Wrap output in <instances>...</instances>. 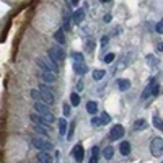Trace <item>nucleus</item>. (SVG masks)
I'll return each mask as SVG.
<instances>
[{
    "mask_svg": "<svg viewBox=\"0 0 163 163\" xmlns=\"http://www.w3.org/2000/svg\"><path fill=\"white\" fill-rule=\"evenodd\" d=\"M34 109H36V113L41 116L42 119H44V122L46 124H51V122H54L55 119L54 116L51 114V111L49 108H47V105L46 103H42V101H39V103H34Z\"/></svg>",
    "mask_w": 163,
    "mask_h": 163,
    "instance_id": "obj_1",
    "label": "nucleus"
},
{
    "mask_svg": "<svg viewBox=\"0 0 163 163\" xmlns=\"http://www.w3.org/2000/svg\"><path fill=\"white\" fill-rule=\"evenodd\" d=\"M33 145L39 149V152H49L51 149H52V144H51L49 140H46L44 137H33Z\"/></svg>",
    "mask_w": 163,
    "mask_h": 163,
    "instance_id": "obj_2",
    "label": "nucleus"
},
{
    "mask_svg": "<svg viewBox=\"0 0 163 163\" xmlns=\"http://www.w3.org/2000/svg\"><path fill=\"white\" fill-rule=\"evenodd\" d=\"M49 57L52 59L54 62H61L65 59V52H64V49L61 46H55L52 49H49Z\"/></svg>",
    "mask_w": 163,
    "mask_h": 163,
    "instance_id": "obj_3",
    "label": "nucleus"
},
{
    "mask_svg": "<svg viewBox=\"0 0 163 163\" xmlns=\"http://www.w3.org/2000/svg\"><path fill=\"white\" fill-rule=\"evenodd\" d=\"M41 95H42V103H46L47 106L49 105H52L54 103V93H52V90L49 88V86H44V85H41Z\"/></svg>",
    "mask_w": 163,
    "mask_h": 163,
    "instance_id": "obj_4",
    "label": "nucleus"
},
{
    "mask_svg": "<svg viewBox=\"0 0 163 163\" xmlns=\"http://www.w3.org/2000/svg\"><path fill=\"white\" fill-rule=\"evenodd\" d=\"M150 149H152V155L153 157H160L163 153V140L160 137H155L150 144Z\"/></svg>",
    "mask_w": 163,
    "mask_h": 163,
    "instance_id": "obj_5",
    "label": "nucleus"
},
{
    "mask_svg": "<svg viewBox=\"0 0 163 163\" xmlns=\"http://www.w3.org/2000/svg\"><path fill=\"white\" fill-rule=\"evenodd\" d=\"M121 136H124V127H122L121 124L114 126L113 129H111V132H109L111 140H119V139H121Z\"/></svg>",
    "mask_w": 163,
    "mask_h": 163,
    "instance_id": "obj_6",
    "label": "nucleus"
},
{
    "mask_svg": "<svg viewBox=\"0 0 163 163\" xmlns=\"http://www.w3.org/2000/svg\"><path fill=\"white\" fill-rule=\"evenodd\" d=\"M83 155H85V152H83V147L82 145H75L74 147V157L77 161H82L83 160Z\"/></svg>",
    "mask_w": 163,
    "mask_h": 163,
    "instance_id": "obj_7",
    "label": "nucleus"
},
{
    "mask_svg": "<svg viewBox=\"0 0 163 163\" xmlns=\"http://www.w3.org/2000/svg\"><path fill=\"white\" fill-rule=\"evenodd\" d=\"M74 70H75V74H78V75H83V74H86V65L83 62H77V64H74Z\"/></svg>",
    "mask_w": 163,
    "mask_h": 163,
    "instance_id": "obj_8",
    "label": "nucleus"
},
{
    "mask_svg": "<svg viewBox=\"0 0 163 163\" xmlns=\"http://www.w3.org/2000/svg\"><path fill=\"white\" fill-rule=\"evenodd\" d=\"M118 88L121 90V91L129 90L130 88V82L127 80V78H119V80H118Z\"/></svg>",
    "mask_w": 163,
    "mask_h": 163,
    "instance_id": "obj_9",
    "label": "nucleus"
},
{
    "mask_svg": "<svg viewBox=\"0 0 163 163\" xmlns=\"http://www.w3.org/2000/svg\"><path fill=\"white\" fill-rule=\"evenodd\" d=\"M36 158H38L39 163H51V160H52V158H51V155L47 153V152H39Z\"/></svg>",
    "mask_w": 163,
    "mask_h": 163,
    "instance_id": "obj_10",
    "label": "nucleus"
},
{
    "mask_svg": "<svg viewBox=\"0 0 163 163\" xmlns=\"http://www.w3.org/2000/svg\"><path fill=\"white\" fill-rule=\"evenodd\" d=\"M41 78L46 83H52V82H55V74H52V72H42L41 74Z\"/></svg>",
    "mask_w": 163,
    "mask_h": 163,
    "instance_id": "obj_11",
    "label": "nucleus"
},
{
    "mask_svg": "<svg viewBox=\"0 0 163 163\" xmlns=\"http://www.w3.org/2000/svg\"><path fill=\"white\" fill-rule=\"evenodd\" d=\"M54 39L57 41V44H65V36H64V31L62 30H59V31H55V34H54Z\"/></svg>",
    "mask_w": 163,
    "mask_h": 163,
    "instance_id": "obj_12",
    "label": "nucleus"
},
{
    "mask_svg": "<svg viewBox=\"0 0 163 163\" xmlns=\"http://www.w3.org/2000/svg\"><path fill=\"white\" fill-rule=\"evenodd\" d=\"M34 130H36L38 134H41V137H42V136H47V132H49V127H47L46 124H42V126H34Z\"/></svg>",
    "mask_w": 163,
    "mask_h": 163,
    "instance_id": "obj_13",
    "label": "nucleus"
},
{
    "mask_svg": "<svg viewBox=\"0 0 163 163\" xmlns=\"http://www.w3.org/2000/svg\"><path fill=\"white\" fill-rule=\"evenodd\" d=\"M86 111H88L90 114H95L98 111V105L95 101H88V103H86Z\"/></svg>",
    "mask_w": 163,
    "mask_h": 163,
    "instance_id": "obj_14",
    "label": "nucleus"
},
{
    "mask_svg": "<svg viewBox=\"0 0 163 163\" xmlns=\"http://www.w3.org/2000/svg\"><path fill=\"white\" fill-rule=\"evenodd\" d=\"M83 17H85V13H83V10H77V11H75V13H74V21L77 23V25H78V23H82V21H83Z\"/></svg>",
    "mask_w": 163,
    "mask_h": 163,
    "instance_id": "obj_15",
    "label": "nucleus"
},
{
    "mask_svg": "<svg viewBox=\"0 0 163 163\" xmlns=\"http://www.w3.org/2000/svg\"><path fill=\"white\" fill-rule=\"evenodd\" d=\"M119 150H121L122 155H129L130 153V144L129 142H122L121 147H119Z\"/></svg>",
    "mask_w": 163,
    "mask_h": 163,
    "instance_id": "obj_16",
    "label": "nucleus"
},
{
    "mask_svg": "<svg viewBox=\"0 0 163 163\" xmlns=\"http://www.w3.org/2000/svg\"><path fill=\"white\" fill-rule=\"evenodd\" d=\"M113 153H114V150H113V147H106V149H103V157L106 158V160H109V158H113Z\"/></svg>",
    "mask_w": 163,
    "mask_h": 163,
    "instance_id": "obj_17",
    "label": "nucleus"
},
{
    "mask_svg": "<svg viewBox=\"0 0 163 163\" xmlns=\"http://www.w3.org/2000/svg\"><path fill=\"white\" fill-rule=\"evenodd\" d=\"M30 95H31L33 100H36V103H39V100L42 101V95H41V91H39V90H31Z\"/></svg>",
    "mask_w": 163,
    "mask_h": 163,
    "instance_id": "obj_18",
    "label": "nucleus"
},
{
    "mask_svg": "<svg viewBox=\"0 0 163 163\" xmlns=\"http://www.w3.org/2000/svg\"><path fill=\"white\" fill-rule=\"evenodd\" d=\"M145 127H147V121H145V119H139L136 124H134V129H136V130H142V129H145Z\"/></svg>",
    "mask_w": 163,
    "mask_h": 163,
    "instance_id": "obj_19",
    "label": "nucleus"
},
{
    "mask_svg": "<svg viewBox=\"0 0 163 163\" xmlns=\"http://www.w3.org/2000/svg\"><path fill=\"white\" fill-rule=\"evenodd\" d=\"M57 122H59V132L64 136V134H65V129H67V121L62 118V119H59Z\"/></svg>",
    "mask_w": 163,
    "mask_h": 163,
    "instance_id": "obj_20",
    "label": "nucleus"
},
{
    "mask_svg": "<svg viewBox=\"0 0 163 163\" xmlns=\"http://www.w3.org/2000/svg\"><path fill=\"white\" fill-rule=\"evenodd\" d=\"M152 90H153V83H150V85L144 90V93H142V100H147V98L152 95Z\"/></svg>",
    "mask_w": 163,
    "mask_h": 163,
    "instance_id": "obj_21",
    "label": "nucleus"
},
{
    "mask_svg": "<svg viewBox=\"0 0 163 163\" xmlns=\"http://www.w3.org/2000/svg\"><path fill=\"white\" fill-rule=\"evenodd\" d=\"M70 101H72L74 106H78V105H80V96H78L77 93H72V95H70Z\"/></svg>",
    "mask_w": 163,
    "mask_h": 163,
    "instance_id": "obj_22",
    "label": "nucleus"
},
{
    "mask_svg": "<svg viewBox=\"0 0 163 163\" xmlns=\"http://www.w3.org/2000/svg\"><path fill=\"white\" fill-rule=\"evenodd\" d=\"M103 77H105V70H95V72H93V78H95V80H101Z\"/></svg>",
    "mask_w": 163,
    "mask_h": 163,
    "instance_id": "obj_23",
    "label": "nucleus"
},
{
    "mask_svg": "<svg viewBox=\"0 0 163 163\" xmlns=\"http://www.w3.org/2000/svg\"><path fill=\"white\" fill-rule=\"evenodd\" d=\"M100 119H101V124H108V122L111 121V116H109L108 113H103Z\"/></svg>",
    "mask_w": 163,
    "mask_h": 163,
    "instance_id": "obj_24",
    "label": "nucleus"
},
{
    "mask_svg": "<svg viewBox=\"0 0 163 163\" xmlns=\"http://www.w3.org/2000/svg\"><path fill=\"white\" fill-rule=\"evenodd\" d=\"M114 57H116V55H114L113 52H109V54H106V55H105V59H103V61H105L106 64H111V62L114 61Z\"/></svg>",
    "mask_w": 163,
    "mask_h": 163,
    "instance_id": "obj_25",
    "label": "nucleus"
},
{
    "mask_svg": "<svg viewBox=\"0 0 163 163\" xmlns=\"http://www.w3.org/2000/svg\"><path fill=\"white\" fill-rule=\"evenodd\" d=\"M153 124H155V127H158V129H161V127H163L161 119H158V116H153Z\"/></svg>",
    "mask_w": 163,
    "mask_h": 163,
    "instance_id": "obj_26",
    "label": "nucleus"
},
{
    "mask_svg": "<svg viewBox=\"0 0 163 163\" xmlns=\"http://www.w3.org/2000/svg\"><path fill=\"white\" fill-rule=\"evenodd\" d=\"M155 30H157V33L163 34V20H160V21L157 23V26H155Z\"/></svg>",
    "mask_w": 163,
    "mask_h": 163,
    "instance_id": "obj_27",
    "label": "nucleus"
},
{
    "mask_svg": "<svg viewBox=\"0 0 163 163\" xmlns=\"http://www.w3.org/2000/svg\"><path fill=\"white\" fill-rule=\"evenodd\" d=\"M98 155H100V149H98V147H93V149H91V157L98 158Z\"/></svg>",
    "mask_w": 163,
    "mask_h": 163,
    "instance_id": "obj_28",
    "label": "nucleus"
},
{
    "mask_svg": "<svg viewBox=\"0 0 163 163\" xmlns=\"http://www.w3.org/2000/svg\"><path fill=\"white\" fill-rule=\"evenodd\" d=\"M72 57L75 59V64H77V62H83V57H82L80 54H77V52H75V54H72Z\"/></svg>",
    "mask_w": 163,
    "mask_h": 163,
    "instance_id": "obj_29",
    "label": "nucleus"
},
{
    "mask_svg": "<svg viewBox=\"0 0 163 163\" xmlns=\"http://www.w3.org/2000/svg\"><path fill=\"white\" fill-rule=\"evenodd\" d=\"M91 126H101V119L93 118V119H91Z\"/></svg>",
    "mask_w": 163,
    "mask_h": 163,
    "instance_id": "obj_30",
    "label": "nucleus"
},
{
    "mask_svg": "<svg viewBox=\"0 0 163 163\" xmlns=\"http://www.w3.org/2000/svg\"><path fill=\"white\" fill-rule=\"evenodd\" d=\"M152 95H153V96H157V95H158V85H157V83H153V90H152Z\"/></svg>",
    "mask_w": 163,
    "mask_h": 163,
    "instance_id": "obj_31",
    "label": "nucleus"
},
{
    "mask_svg": "<svg viewBox=\"0 0 163 163\" xmlns=\"http://www.w3.org/2000/svg\"><path fill=\"white\" fill-rule=\"evenodd\" d=\"M64 114H65V116H69V114H70V108H69V105H64Z\"/></svg>",
    "mask_w": 163,
    "mask_h": 163,
    "instance_id": "obj_32",
    "label": "nucleus"
},
{
    "mask_svg": "<svg viewBox=\"0 0 163 163\" xmlns=\"http://www.w3.org/2000/svg\"><path fill=\"white\" fill-rule=\"evenodd\" d=\"M103 20H105V23H109L111 21V15H105V18H103Z\"/></svg>",
    "mask_w": 163,
    "mask_h": 163,
    "instance_id": "obj_33",
    "label": "nucleus"
},
{
    "mask_svg": "<svg viewBox=\"0 0 163 163\" xmlns=\"http://www.w3.org/2000/svg\"><path fill=\"white\" fill-rule=\"evenodd\" d=\"M77 90H78V91L83 90V83H82V82H78V83H77Z\"/></svg>",
    "mask_w": 163,
    "mask_h": 163,
    "instance_id": "obj_34",
    "label": "nucleus"
},
{
    "mask_svg": "<svg viewBox=\"0 0 163 163\" xmlns=\"http://www.w3.org/2000/svg\"><path fill=\"white\" fill-rule=\"evenodd\" d=\"M157 49H158V51H160V52H163V41H161V42H160V44H158V46H157Z\"/></svg>",
    "mask_w": 163,
    "mask_h": 163,
    "instance_id": "obj_35",
    "label": "nucleus"
},
{
    "mask_svg": "<svg viewBox=\"0 0 163 163\" xmlns=\"http://www.w3.org/2000/svg\"><path fill=\"white\" fill-rule=\"evenodd\" d=\"M90 163H98V158H95V157H91V160H90Z\"/></svg>",
    "mask_w": 163,
    "mask_h": 163,
    "instance_id": "obj_36",
    "label": "nucleus"
}]
</instances>
